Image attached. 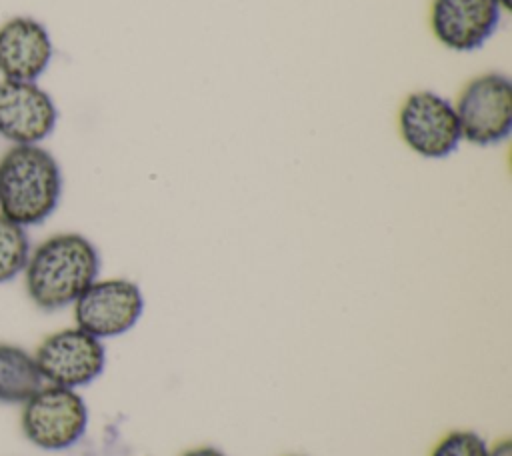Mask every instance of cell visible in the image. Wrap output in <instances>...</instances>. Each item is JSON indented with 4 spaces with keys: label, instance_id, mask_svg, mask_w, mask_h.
<instances>
[{
    "label": "cell",
    "instance_id": "6da1fadb",
    "mask_svg": "<svg viewBox=\"0 0 512 456\" xmlns=\"http://www.w3.org/2000/svg\"><path fill=\"white\" fill-rule=\"evenodd\" d=\"M22 274L30 302L56 312L72 306L100 278V252L80 232H58L30 250Z\"/></svg>",
    "mask_w": 512,
    "mask_h": 456
},
{
    "label": "cell",
    "instance_id": "7a4b0ae2",
    "mask_svg": "<svg viewBox=\"0 0 512 456\" xmlns=\"http://www.w3.org/2000/svg\"><path fill=\"white\" fill-rule=\"evenodd\" d=\"M62 196V170L40 144H14L0 158V214L28 228L48 220Z\"/></svg>",
    "mask_w": 512,
    "mask_h": 456
},
{
    "label": "cell",
    "instance_id": "3957f363",
    "mask_svg": "<svg viewBox=\"0 0 512 456\" xmlns=\"http://www.w3.org/2000/svg\"><path fill=\"white\" fill-rule=\"evenodd\" d=\"M88 404L78 390L44 384L24 404L20 428L24 438L46 452L76 446L88 430Z\"/></svg>",
    "mask_w": 512,
    "mask_h": 456
},
{
    "label": "cell",
    "instance_id": "277c9868",
    "mask_svg": "<svg viewBox=\"0 0 512 456\" xmlns=\"http://www.w3.org/2000/svg\"><path fill=\"white\" fill-rule=\"evenodd\" d=\"M462 140L474 146H496L512 132V80L502 72L470 78L456 102Z\"/></svg>",
    "mask_w": 512,
    "mask_h": 456
},
{
    "label": "cell",
    "instance_id": "5b68a950",
    "mask_svg": "<svg viewBox=\"0 0 512 456\" xmlns=\"http://www.w3.org/2000/svg\"><path fill=\"white\" fill-rule=\"evenodd\" d=\"M142 288L130 278H96L72 304L74 326L110 340L128 334L144 316Z\"/></svg>",
    "mask_w": 512,
    "mask_h": 456
},
{
    "label": "cell",
    "instance_id": "8992f818",
    "mask_svg": "<svg viewBox=\"0 0 512 456\" xmlns=\"http://www.w3.org/2000/svg\"><path fill=\"white\" fill-rule=\"evenodd\" d=\"M398 134L420 158H448L462 142L454 104L438 92H410L398 108Z\"/></svg>",
    "mask_w": 512,
    "mask_h": 456
},
{
    "label": "cell",
    "instance_id": "52a82bcc",
    "mask_svg": "<svg viewBox=\"0 0 512 456\" xmlns=\"http://www.w3.org/2000/svg\"><path fill=\"white\" fill-rule=\"evenodd\" d=\"M34 360L46 384L80 390L98 380L106 368V346L78 326L48 334Z\"/></svg>",
    "mask_w": 512,
    "mask_h": 456
},
{
    "label": "cell",
    "instance_id": "ba28073f",
    "mask_svg": "<svg viewBox=\"0 0 512 456\" xmlns=\"http://www.w3.org/2000/svg\"><path fill=\"white\" fill-rule=\"evenodd\" d=\"M58 122L52 96L38 82L0 80V136L14 144H40Z\"/></svg>",
    "mask_w": 512,
    "mask_h": 456
},
{
    "label": "cell",
    "instance_id": "9c48e42d",
    "mask_svg": "<svg viewBox=\"0 0 512 456\" xmlns=\"http://www.w3.org/2000/svg\"><path fill=\"white\" fill-rule=\"evenodd\" d=\"M500 14L498 0H432L430 30L444 48L472 52L496 32Z\"/></svg>",
    "mask_w": 512,
    "mask_h": 456
},
{
    "label": "cell",
    "instance_id": "30bf717a",
    "mask_svg": "<svg viewBox=\"0 0 512 456\" xmlns=\"http://www.w3.org/2000/svg\"><path fill=\"white\" fill-rule=\"evenodd\" d=\"M54 54L46 26L32 16H12L0 24V74L4 80L36 82Z\"/></svg>",
    "mask_w": 512,
    "mask_h": 456
},
{
    "label": "cell",
    "instance_id": "8fae6325",
    "mask_svg": "<svg viewBox=\"0 0 512 456\" xmlns=\"http://www.w3.org/2000/svg\"><path fill=\"white\" fill-rule=\"evenodd\" d=\"M44 378L38 370L34 354L16 344L0 342V402L24 404L40 386Z\"/></svg>",
    "mask_w": 512,
    "mask_h": 456
},
{
    "label": "cell",
    "instance_id": "7c38bea8",
    "mask_svg": "<svg viewBox=\"0 0 512 456\" xmlns=\"http://www.w3.org/2000/svg\"><path fill=\"white\" fill-rule=\"evenodd\" d=\"M30 250L26 228L0 214V284L24 272Z\"/></svg>",
    "mask_w": 512,
    "mask_h": 456
},
{
    "label": "cell",
    "instance_id": "4fadbf2b",
    "mask_svg": "<svg viewBox=\"0 0 512 456\" xmlns=\"http://www.w3.org/2000/svg\"><path fill=\"white\" fill-rule=\"evenodd\" d=\"M490 444L476 430L456 428L436 440L428 456H488Z\"/></svg>",
    "mask_w": 512,
    "mask_h": 456
},
{
    "label": "cell",
    "instance_id": "5bb4252c",
    "mask_svg": "<svg viewBox=\"0 0 512 456\" xmlns=\"http://www.w3.org/2000/svg\"><path fill=\"white\" fill-rule=\"evenodd\" d=\"M182 456H228V454H226L222 448H218V446L202 444V446H196V448L186 450Z\"/></svg>",
    "mask_w": 512,
    "mask_h": 456
},
{
    "label": "cell",
    "instance_id": "9a60e30c",
    "mask_svg": "<svg viewBox=\"0 0 512 456\" xmlns=\"http://www.w3.org/2000/svg\"><path fill=\"white\" fill-rule=\"evenodd\" d=\"M488 456H512V442H510V438H502V440L494 442L488 448Z\"/></svg>",
    "mask_w": 512,
    "mask_h": 456
},
{
    "label": "cell",
    "instance_id": "2e32d148",
    "mask_svg": "<svg viewBox=\"0 0 512 456\" xmlns=\"http://www.w3.org/2000/svg\"><path fill=\"white\" fill-rule=\"evenodd\" d=\"M498 4H500L502 12H510L512 10V0H498Z\"/></svg>",
    "mask_w": 512,
    "mask_h": 456
},
{
    "label": "cell",
    "instance_id": "e0dca14e",
    "mask_svg": "<svg viewBox=\"0 0 512 456\" xmlns=\"http://www.w3.org/2000/svg\"><path fill=\"white\" fill-rule=\"evenodd\" d=\"M290 456H300V454H290Z\"/></svg>",
    "mask_w": 512,
    "mask_h": 456
}]
</instances>
